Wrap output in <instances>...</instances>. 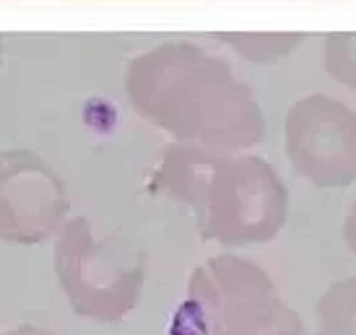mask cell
Instances as JSON below:
<instances>
[{
    "label": "cell",
    "mask_w": 356,
    "mask_h": 335,
    "mask_svg": "<svg viewBox=\"0 0 356 335\" xmlns=\"http://www.w3.org/2000/svg\"><path fill=\"white\" fill-rule=\"evenodd\" d=\"M208 335H304L299 315L275 296L258 268L232 257L198 270L190 283Z\"/></svg>",
    "instance_id": "6da1fadb"
},
{
    "label": "cell",
    "mask_w": 356,
    "mask_h": 335,
    "mask_svg": "<svg viewBox=\"0 0 356 335\" xmlns=\"http://www.w3.org/2000/svg\"><path fill=\"white\" fill-rule=\"evenodd\" d=\"M3 335H52V333L42 330V328H34V325H18V328L8 330V333H3Z\"/></svg>",
    "instance_id": "277c9868"
},
{
    "label": "cell",
    "mask_w": 356,
    "mask_h": 335,
    "mask_svg": "<svg viewBox=\"0 0 356 335\" xmlns=\"http://www.w3.org/2000/svg\"><path fill=\"white\" fill-rule=\"evenodd\" d=\"M320 335H356V275L333 283L317 302Z\"/></svg>",
    "instance_id": "7a4b0ae2"
},
{
    "label": "cell",
    "mask_w": 356,
    "mask_h": 335,
    "mask_svg": "<svg viewBox=\"0 0 356 335\" xmlns=\"http://www.w3.org/2000/svg\"><path fill=\"white\" fill-rule=\"evenodd\" d=\"M169 335H208V328H205V317H203V312H200L198 302L187 299V302L177 309Z\"/></svg>",
    "instance_id": "3957f363"
},
{
    "label": "cell",
    "mask_w": 356,
    "mask_h": 335,
    "mask_svg": "<svg viewBox=\"0 0 356 335\" xmlns=\"http://www.w3.org/2000/svg\"><path fill=\"white\" fill-rule=\"evenodd\" d=\"M349 237H351V245L356 247V216H354V224H351V229H349Z\"/></svg>",
    "instance_id": "5b68a950"
}]
</instances>
